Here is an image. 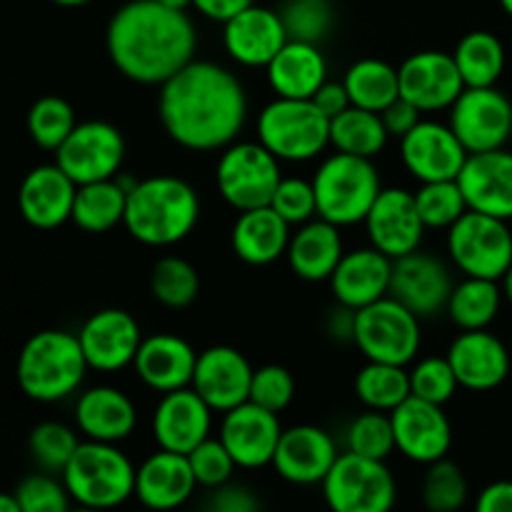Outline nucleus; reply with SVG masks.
Segmentation results:
<instances>
[{
	"label": "nucleus",
	"instance_id": "f03ea898",
	"mask_svg": "<svg viewBox=\"0 0 512 512\" xmlns=\"http://www.w3.org/2000/svg\"><path fill=\"white\" fill-rule=\"evenodd\" d=\"M105 45L125 78L163 85L193 60L198 33L185 10L160 0H130L110 18Z\"/></svg>",
	"mask_w": 512,
	"mask_h": 512
},
{
	"label": "nucleus",
	"instance_id": "5701e85b",
	"mask_svg": "<svg viewBox=\"0 0 512 512\" xmlns=\"http://www.w3.org/2000/svg\"><path fill=\"white\" fill-rule=\"evenodd\" d=\"M210 423L213 408L190 385L163 393L153 413V435L163 450L188 455L205 438H210Z\"/></svg>",
	"mask_w": 512,
	"mask_h": 512
},
{
	"label": "nucleus",
	"instance_id": "c756f323",
	"mask_svg": "<svg viewBox=\"0 0 512 512\" xmlns=\"http://www.w3.org/2000/svg\"><path fill=\"white\" fill-rule=\"evenodd\" d=\"M198 488L188 455L163 450L143 460L135 473V495L145 508L173 510L180 508Z\"/></svg>",
	"mask_w": 512,
	"mask_h": 512
},
{
	"label": "nucleus",
	"instance_id": "a18cd8bd",
	"mask_svg": "<svg viewBox=\"0 0 512 512\" xmlns=\"http://www.w3.org/2000/svg\"><path fill=\"white\" fill-rule=\"evenodd\" d=\"M468 500V480L463 470L450 460L440 458L430 463L423 480V503L428 510L453 512Z\"/></svg>",
	"mask_w": 512,
	"mask_h": 512
},
{
	"label": "nucleus",
	"instance_id": "5fc2aeb1",
	"mask_svg": "<svg viewBox=\"0 0 512 512\" xmlns=\"http://www.w3.org/2000/svg\"><path fill=\"white\" fill-rule=\"evenodd\" d=\"M208 505L218 512H253L260 508V500L248 488H243V485H230L228 480V483L213 488Z\"/></svg>",
	"mask_w": 512,
	"mask_h": 512
},
{
	"label": "nucleus",
	"instance_id": "603ef678",
	"mask_svg": "<svg viewBox=\"0 0 512 512\" xmlns=\"http://www.w3.org/2000/svg\"><path fill=\"white\" fill-rule=\"evenodd\" d=\"M275 210L288 220L290 225H303L318 215V200H315L313 180L283 178L275 188L273 200Z\"/></svg>",
	"mask_w": 512,
	"mask_h": 512
},
{
	"label": "nucleus",
	"instance_id": "dca6fc26",
	"mask_svg": "<svg viewBox=\"0 0 512 512\" xmlns=\"http://www.w3.org/2000/svg\"><path fill=\"white\" fill-rule=\"evenodd\" d=\"M455 283L440 258L413 250L393 260L390 293L418 318H430L448 305Z\"/></svg>",
	"mask_w": 512,
	"mask_h": 512
},
{
	"label": "nucleus",
	"instance_id": "ea45409f",
	"mask_svg": "<svg viewBox=\"0 0 512 512\" xmlns=\"http://www.w3.org/2000/svg\"><path fill=\"white\" fill-rule=\"evenodd\" d=\"M355 393L370 410L390 413L410 398V373L405 365L368 360V365L355 378Z\"/></svg>",
	"mask_w": 512,
	"mask_h": 512
},
{
	"label": "nucleus",
	"instance_id": "b1692460",
	"mask_svg": "<svg viewBox=\"0 0 512 512\" xmlns=\"http://www.w3.org/2000/svg\"><path fill=\"white\" fill-rule=\"evenodd\" d=\"M288 30L278 10L248 5L243 13L223 23V45L230 58L248 68H265L288 43Z\"/></svg>",
	"mask_w": 512,
	"mask_h": 512
},
{
	"label": "nucleus",
	"instance_id": "79ce46f5",
	"mask_svg": "<svg viewBox=\"0 0 512 512\" xmlns=\"http://www.w3.org/2000/svg\"><path fill=\"white\" fill-rule=\"evenodd\" d=\"M415 205H418L425 228L433 230H448L460 215L468 213V203H465L458 180L420 183V190L415 193Z\"/></svg>",
	"mask_w": 512,
	"mask_h": 512
},
{
	"label": "nucleus",
	"instance_id": "052dcab7",
	"mask_svg": "<svg viewBox=\"0 0 512 512\" xmlns=\"http://www.w3.org/2000/svg\"><path fill=\"white\" fill-rule=\"evenodd\" d=\"M355 330V310L348 305H340L330 313L328 318V333L338 340H353Z\"/></svg>",
	"mask_w": 512,
	"mask_h": 512
},
{
	"label": "nucleus",
	"instance_id": "e2e57ef3",
	"mask_svg": "<svg viewBox=\"0 0 512 512\" xmlns=\"http://www.w3.org/2000/svg\"><path fill=\"white\" fill-rule=\"evenodd\" d=\"M500 280H503V298H508V303L512 305V265L505 270V275Z\"/></svg>",
	"mask_w": 512,
	"mask_h": 512
},
{
	"label": "nucleus",
	"instance_id": "c85d7f7f",
	"mask_svg": "<svg viewBox=\"0 0 512 512\" xmlns=\"http://www.w3.org/2000/svg\"><path fill=\"white\" fill-rule=\"evenodd\" d=\"M198 353L188 340L170 333H158L143 338L133 365L138 378L155 393L188 388L193 383Z\"/></svg>",
	"mask_w": 512,
	"mask_h": 512
},
{
	"label": "nucleus",
	"instance_id": "13d9d810",
	"mask_svg": "<svg viewBox=\"0 0 512 512\" xmlns=\"http://www.w3.org/2000/svg\"><path fill=\"white\" fill-rule=\"evenodd\" d=\"M248 5H253V0H193V8L215 23H228L230 18L243 13Z\"/></svg>",
	"mask_w": 512,
	"mask_h": 512
},
{
	"label": "nucleus",
	"instance_id": "c9c22d12",
	"mask_svg": "<svg viewBox=\"0 0 512 512\" xmlns=\"http://www.w3.org/2000/svg\"><path fill=\"white\" fill-rule=\"evenodd\" d=\"M390 133L383 123V115L375 110L350 105L340 115L330 120V145L338 153L360 155L373 160L388 143Z\"/></svg>",
	"mask_w": 512,
	"mask_h": 512
},
{
	"label": "nucleus",
	"instance_id": "3c124183",
	"mask_svg": "<svg viewBox=\"0 0 512 512\" xmlns=\"http://www.w3.org/2000/svg\"><path fill=\"white\" fill-rule=\"evenodd\" d=\"M188 463L190 468H193L195 480H198V485H203V488H218V485L228 483L233 470L238 468L233 455L228 453V448H225L220 438H205L198 448L190 450Z\"/></svg>",
	"mask_w": 512,
	"mask_h": 512
},
{
	"label": "nucleus",
	"instance_id": "473e14b6",
	"mask_svg": "<svg viewBox=\"0 0 512 512\" xmlns=\"http://www.w3.org/2000/svg\"><path fill=\"white\" fill-rule=\"evenodd\" d=\"M285 255H288L290 268L298 278L310 280V283L330 280L340 258H343L340 228L318 215V220H308V223L300 225L298 233L290 235Z\"/></svg>",
	"mask_w": 512,
	"mask_h": 512
},
{
	"label": "nucleus",
	"instance_id": "338daca9",
	"mask_svg": "<svg viewBox=\"0 0 512 512\" xmlns=\"http://www.w3.org/2000/svg\"><path fill=\"white\" fill-rule=\"evenodd\" d=\"M500 5H503L505 13H508L510 18H512V0H500Z\"/></svg>",
	"mask_w": 512,
	"mask_h": 512
},
{
	"label": "nucleus",
	"instance_id": "e433bc0d",
	"mask_svg": "<svg viewBox=\"0 0 512 512\" xmlns=\"http://www.w3.org/2000/svg\"><path fill=\"white\" fill-rule=\"evenodd\" d=\"M500 303H503V288L498 280L465 275L463 283L455 285L450 293L445 310L458 328L483 330L498 318Z\"/></svg>",
	"mask_w": 512,
	"mask_h": 512
},
{
	"label": "nucleus",
	"instance_id": "f257e3e1",
	"mask_svg": "<svg viewBox=\"0 0 512 512\" xmlns=\"http://www.w3.org/2000/svg\"><path fill=\"white\" fill-rule=\"evenodd\" d=\"M160 123L188 150H220L235 143L248 118L245 88L228 68L190 60L160 85Z\"/></svg>",
	"mask_w": 512,
	"mask_h": 512
},
{
	"label": "nucleus",
	"instance_id": "393cba45",
	"mask_svg": "<svg viewBox=\"0 0 512 512\" xmlns=\"http://www.w3.org/2000/svg\"><path fill=\"white\" fill-rule=\"evenodd\" d=\"M338 455L335 440L323 428L295 425L280 435L278 450L273 455V468L288 483L315 485L323 483Z\"/></svg>",
	"mask_w": 512,
	"mask_h": 512
},
{
	"label": "nucleus",
	"instance_id": "a878e982",
	"mask_svg": "<svg viewBox=\"0 0 512 512\" xmlns=\"http://www.w3.org/2000/svg\"><path fill=\"white\" fill-rule=\"evenodd\" d=\"M75 193H78V185L58 163L38 165L20 183V215L33 228L53 230L73 215Z\"/></svg>",
	"mask_w": 512,
	"mask_h": 512
},
{
	"label": "nucleus",
	"instance_id": "0e129e2a",
	"mask_svg": "<svg viewBox=\"0 0 512 512\" xmlns=\"http://www.w3.org/2000/svg\"><path fill=\"white\" fill-rule=\"evenodd\" d=\"M50 3L63 5V8H80V5H88L93 3V0H50Z\"/></svg>",
	"mask_w": 512,
	"mask_h": 512
},
{
	"label": "nucleus",
	"instance_id": "f8f14e48",
	"mask_svg": "<svg viewBox=\"0 0 512 512\" xmlns=\"http://www.w3.org/2000/svg\"><path fill=\"white\" fill-rule=\"evenodd\" d=\"M450 128L468 153L505 148L512 135V103L495 85L465 88L450 105Z\"/></svg>",
	"mask_w": 512,
	"mask_h": 512
},
{
	"label": "nucleus",
	"instance_id": "f3484780",
	"mask_svg": "<svg viewBox=\"0 0 512 512\" xmlns=\"http://www.w3.org/2000/svg\"><path fill=\"white\" fill-rule=\"evenodd\" d=\"M398 80L400 95L420 108V113L450 110V105L465 90L453 53H438V50L410 55L398 68Z\"/></svg>",
	"mask_w": 512,
	"mask_h": 512
},
{
	"label": "nucleus",
	"instance_id": "de8ad7c7",
	"mask_svg": "<svg viewBox=\"0 0 512 512\" xmlns=\"http://www.w3.org/2000/svg\"><path fill=\"white\" fill-rule=\"evenodd\" d=\"M350 453L365 455V458L385 460L395 450V433L390 413L385 415L383 410H373L350 423L348 435H345Z\"/></svg>",
	"mask_w": 512,
	"mask_h": 512
},
{
	"label": "nucleus",
	"instance_id": "2eb2a0df",
	"mask_svg": "<svg viewBox=\"0 0 512 512\" xmlns=\"http://www.w3.org/2000/svg\"><path fill=\"white\" fill-rule=\"evenodd\" d=\"M390 420H393L395 450H400L408 460L430 465L448 455L453 428L448 415L443 413V405L410 395L398 408L390 410Z\"/></svg>",
	"mask_w": 512,
	"mask_h": 512
},
{
	"label": "nucleus",
	"instance_id": "49530a36",
	"mask_svg": "<svg viewBox=\"0 0 512 512\" xmlns=\"http://www.w3.org/2000/svg\"><path fill=\"white\" fill-rule=\"evenodd\" d=\"M80 440L73 428L63 423H40L35 425L28 438L30 455L35 463L48 473H63L73 453L78 450Z\"/></svg>",
	"mask_w": 512,
	"mask_h": 512
},
{
	"label": "nucleus",
	"instance_id": "0eeeda50",
	"mask_svg": "<svg viewBox=\"0 0 512 512\" xmlns=\"http://www.w3.org/2000/svg\"><path fill=\"white\" fill-rule=\"evenodd\" d=\"M258 140L278 160H313L330 145V118L310 98H275L260 113Z\"/></svg>",
	"mask_w": 512,
	"mask_h": 512
},
{
	"label": "nucleus",
	"instance_id": "1a4fd4ad",
	"mask_svg": "<svg viewBox=\"0 0 512 512\" xmlns=\"http://www.w3.org/2000/svg\"><path fill=\"white\" fill-rule=\"evenodd\" d=\"M325 503L335 512H388L398 498V485L385 460L340 453L323 483Z\"/></svg>",
	"mask_w": 512,
	"mask_h": 512
},
{
	"label": "nucleus",
	"instance_id": "09e8293b",
	"mask_svg": "<svg viewBox=\"0 0 512 512\" xmlns=\"http://www.w3.org/2000/svg\"><path fill=\"white\" fill-rule=\"evenodd\" d=\"M458 388L460 383L455 378L448 355L445 358H425L410 370V395L428 400V403H448Z\"/></svg>",
	"mask_w": 512,
	"mask_h": 512
},
{
	"label": "nucleus",
	"instance_id": "4468645a",
	"mask_svg": "<svg viewBox=\"0 0 512 512\" xmlns=\"http://www.w3.org/2000/svg\"><path fill=\"white\" fill-rule=\"evenodd\" d=\"M468 150L460 143L450 123L420 120L408 135L400 138V158L408 173L420 183L455 180L468 160Z\"/></svg>",
	"mask_w": 512,
	"mask_h": 512
},
{
	"label": "nucleus",
	"instance_id": "c03bdc74",
	"mask_svg": "<svg viewBox=\"0 0 512 512\" xmlns=\"http://www.w3.org/2000/svg\"><path fill=\"white\" fill-rule=\"evenodd\" d=\"M290 40L315 43L328 38L335 23V10L330 0H285L278 10Z\"/></svg>",
	"mask_w": 512,
	"mask_h": 512
},
{
	"label": "nucleus",
	"instance_id": "7c9ffc66",
	"mask_svg": "<svg viewBox=\"0 0 512 512\" xmlns=\"http://www.w3.org/2000/svg\"><path fill=\"white\" fill-rule=\"evenodd\" d=\"M75 423L88 440L120 443L128 438L138 423V410L133 400L118 388L98 385L85 390L75 405Z\"/></svg>",
	"mask_w": 512,
	"mask_h": 512
},
{
	"label": "nucleus",
	"instance_id": "412c9836",
	"mask_svg": "<svg viewBox=\"0 0 512 512\" xmlns=\"http://www.w3.org/2000/svg\"><path fill=\"white\" fill-rule=\"evenodd\" d=\"M253 373L248 358L230 345H213L198 355L193 388L218 413L238 408L250 398Z\"/></svg>",
	"mask_w": 512,
	"mask_h": 512
},
{
	"label": "nucleus",
	"instance_id": "680f3d73",
	"mask_svg": "<svg viewBox=\"0 0 512 512\" xmlns=\"http://www.w3.org/2000/svg\"><path fill=\"white\" fill-rule=\"evenodd\" d=\"M0 512H23L15 493H0Z\"/></svg>",
	"mask_w": 512,
	"mask_h": 512
},
{
	"label": "nucleus",
	"instance_id": "20e7f679",
	"mask_svg": "<svg viewBox=\"0 0 512 512\" xmlns=\"http://www.w3.org/2000/svg\"><path fill=\"white\" fill-rule=\"evenodd\" d=\"M88 368L78 335L43 330L20 350L18 385L38 403H58L83 385Z\"/></svg>",
	"mask_w": 512,
	"mask_h": 512
},
{
	"label": "nucleus",
	"instance_id": "8fccbe9b",
	"mask_svg": "<svg viewBox=\"0 0 512 512\" xmlns=\"http://www.w3.org/2000/svg\"><path fill=\"white\" fill-rule=\"evenodd\" d=\"M295 398V380L290 370L283 365H265L253 373V383H250V398L255 405L273 413H283Z\"/></svg>",
	"mask_w": 512,
	"mask_h": 512
},
{
	"label": "nucleus",
	"instance_id": "6ab92c4d",
	"mask_svg": "<svg viewBox=\"0 0 512 512\" xmlns=\"http://www.w3.org/2000/svg\"><path fill=\"white\" fill-rule=\"evenodd\" d=\"M78 340L90 368L100 373H115L133 363L143 343V333L138 320L130 313L120 308H105L85 320Z\"/></svg>",
	"mask_w": 512,
	"mask_h": 512
},
{
	"label": "nucleus",
	"instance_id": "a211bd4d",
	"mask_svg": "<svg viewBox=\"0 0 512 512\" xmlns=\"http://www.w3.org/2000/svg\"><path fill=\"white\" fill-rule=\"evenodd\" d=\"M363 223L370 245L393 260L418 250L423 233L428 230L415 205V193L403 188L380 190Z\"/></svg>",
	"mask_w": 512,
	"mask_h": 512
},
{
	"label": "nucleus",
	"instance_id": "7ed1b4c3",
	"mask_svg": "<svg viewBox=\"0 0 512 512\" xmlns=\"http://www.w3.org/2000/svg\"><path fill=\"white\" fill-rule=\"evenodd\" d=\"M198 218V193L173 175H153L128 190L123 225L138 243L168 248L188 238Z\"/></svg>",
	"mask_w": 512,
	"mask_h": 512
},
{
	"label": "nucleus",
	"instance_id": "6e6552de",
	"mask_svg": "<svg viewBox=\"0 0 512 512\" xmlns=\"http://www.w3.org/2000/svg\"><path fill=\"white\" fill-rule=\"evenodd\" d=\"M353 343L375 363L408 365L420 350V318L393 295H385L355 310Z\"/></svg>",
	"mask_w": 512,
	"mask_h": 512
},
{
	"label": "nucleus",
	"instance_id": "4c0bfd02",
	"mask_svg": "<svg viewBox=\"0 0 512 512\" xmlns=\"http://www.w3.org/2000/svg\"><path fill=\"white\" fill-rule=\"evenodd\" d=\"M343 83L350 103L375 113H383L395 98H400L398 70L378 58H363L350 65Z\"/></svg>",
	"mask_w": 512,
	"mask_h": 512
},
{
	"label": "nucleus",
	"instance_id": "37998d69",
	"mask_svg": "<svg viewBox=\"0 0 512 512\" xmlns=\"http://www.w3.org/2000/svg\"><path fill=\"white\" fill-rule=\"evenodd\" d=\"M75 110L68 100L58 95H45L35 100L28 113V133L40 148L58 150L63 140L73 133L75 128Z\"/></svg>",
	"mask_w": 512,
	"mask_h": 512
},
{
	"label": "nucleus",
	"instance_id": "2f4dec72",
	"mask_svg": "<svg viewBox=\"0 0 512 512\" xmlns=\"http://www.w3.org/2000/svg\"><path fill=\"white\" fill-rule=\"evenodd\" d=\"M268 83L278 98H313L328 80V63L315 43L288 40L265 65Z\"/></svg>",
	"mask_w": 512,
	"mask_h": 512
},
{
	"label": "nucleus",
	"instance_id": "4d7b16f0",
	"mask_svg": "<svg viewBox=\"0 0 512 512\" xmlns=\"http://www.w3.org/2000/svg\"><path fill=\"white\" fill-rule=\"evenodd\" d=\"M310 100H313V103L320 108V113L328 115L330 120L353 105L350 103L348 90H345V83H330V80H325V83L318 88V93H315Z\"/></svg>",
	"mask_w": 512,
	"mask_h": 512
},
{
	"label": "nucleus",
	"instance_id": "ddd939ff",
	"mask_svg": "<svg viewBox=\"0 0 512 512\" xmlns=\"http://www.w3.org/2000/svg\"><path fill=\"white\" fill-rule=\"evenodd\" d=\"M125 158V140L115 125L105 120L78 123L73 133L55 150V163L75 180V185L108 180L120 173Z\"/></svg>",
	"mask_w": 512,
	"mask_h": 512
},
{
	"label": "nucleus",
	"instance_id": "f704fd0d",
	"mask_svg": "<svg viewBox=\"0 0 512 512\" xmlns=\"http://www.w3.org/2000/svg\"><path fill=\"white\" fill-rule=\"evenodd\" d=\"M125 200L128 190L118 183V178L78 185L70 220L85 233H108L123 223Z\"/></svg>",
	"mask_w": 512,
	"mask_h": 512
},
{
	"label": "nucleus",
	"instance_id": "bb28decb",
	"mask_svg": "<svg viewBox=\"0 0 512 512\" xmlns=\"http://www.w3.org/2000/svg\"><path fill=\"white\" fill-rule=\"evenodd\" d=\"M448 360L455 370L460 388L493 390L505 383L510 373V353L503 340L488 330H463L450 343Z\"/></svg>",
	"mask_w": 512,
	"mask_h": 512
},
{
	"label": "nucleus",
	"instance_id": "58836bf2",
	"mask_svg": "<svg viewBox=\"0 0 512 512\" xmlns=\"http://www.w3.org/2000/svg\"><path fill=\"white\" fill-rule=\"evenodd\" d=\"M455 65L463 75L465 88H488L500 80L505 70V48L498 35L488 30H473L458 43L453 53Z\"/></svg>",
	"mask_w": 512,
	"mask_h": 512
},
{
	"label": "nucleus",
	"instance_id": "a19ab883",
	"mask_svg": "<svg viewBox=\"0 0 512 512\" xmlns=\"http://www.w3.org/2000/svg\"><path fill=\"white\" fill-rule=\"evenodd\" d=\"M150 293L165 308H188L200 293L198 270L178 255L160 258L150 273Z\"/></svg>",
	"mask_w": 512,
	"mask_h": 512
},
{
	"label": "nucleus",
	"instance_id": "4be33fe9",
	"mask_svg": "<svg viewBox=\"0 0 512 512\" xmlns=\"http://www.w3.org/2000/svg\"><path fill=\"white\" fill-rule=\"evenodd\" d=\"M468 210L512 218V153L505 148L470 153L458 178Z\"/></svg>",
	"mask_w": 512,
	"mask_h": 512
},
{
	"label": "nucleus",
	"instance_id": "423d86ee",
	"mask_svg": "<svg viewBox=\"0 0 512 512\" xmlns=\"http://www.w3.org/2000/svg\"><path fill=\"white\" fill-rule=\"evenodd\" d=\"M318 215L338 228L363 223L380 195V175L373 160L335 153L320 163L313 178Z\"/></svg>",
	"mask_w": 512,
	"mask_h": 512
},
{
	"label": "nucleus",
	"instance_id": "72a5a7b5",
	"mask_svg": "<svg viewBox=\"0 0 512 512\" xmlns=\"http://www.w3.org/2000/svg\"><path fill=\"white\" fill-rule=\"evenodd\" d=\"M233 250L243 263L270 265L285 255L290 243V223L273 208L243 210L233 225Z\"/></svg>",
	"mask_w": 512,
	"mask_h": 512
},
{
	"label": "nucleus",
	"instance_id": "69168bd1",
	"mask_svg": "<svg viewBox=\"0 0 512 512\" xmlns=\"http://www.w3.org/2000/svg\"><path fill=\"white\" fill-rule=\"evenodd\" d=\"M163 5H168V8H175V10H185L193 5V0H160Z\"/></svg>",
	"mask_w": 512,
	"mask_h": 512
},
{
	"label": "nucleus",
	"instance_id": "cd10ccee",
	"mask_svg": "<svg viewBox=\"0 0 512 512\" xmlns=\"http://www.w3.org/2000/svg\"><path fill=\"white\" fill-rule=\"evenodd\" d=\"M390 275L393 258L370 245L343 253L338 268L330 275V288L338 305L360 310L390 293Z\"/></svg>",
	"mask_w": 512,
	"mask_h": 512
},
{
	"label": "nucleus",
	"instance_id": "9d476101",
	"mask_svg": "<svg viewBox=\"0 0 512 512\" xmlns=\"http://www.w3.org/2000/svg\"><path fill=\"white\" fill-rule=\"evenodd\" d=\"M448 253L470 278L500 280L512 265L508 220L468 210L448 228Z\"/></svg>",
	"mask_w": 512,
	"mask_h": 512
},
{
	"label": "nucleus",
	"instance_id": "bf43d9fd",
	"mask_svg": "<svg viewBox=\"0 0 512 512\" xmlns=\"http://www.w3.org/2000/svg\"><path fill=\"white\" fill-rule=\"evenodd\" d=\"M480 512H512V480L488 485L478 498Z\"/></svg>",
	"mask_w": 512,
	"mask_h": 512
},
{
	"label": "nucleus",
	"instance_id": "aec40b11",
	"mask_svg": "<svg viewBox=\"0 0 512 512\" xmlns=\"http://www.w3.org/2000/svg\"><path fill=\"white\" fill-rule=\"evenodd\" d=\"M280 435L283 428L278 413L260 408L253 400H245L238 408L228 410L220 423V440L238 468H263L273 463Z\"/></svg>",
	"mask_w": 512,
	"mask_h": 512
},
{
	"label": "nucleus",
	"instance_id": "864d4df0",
	"mask_svg": "<svg viewBox=\"0 0 512 512\" xmlns=\"http://www.w3.org/2000/svg\"><path fill=\"white\" fill-rule=\"evenodd\" d=\"M20 510L23 512H65L70 505V495L65 483H58L50 475H30L15 490Z\"/></svg>",
	"mask_w": 512,
	"mask_h": 512
},
{
	"label": "nucleus",
	"instance_id": "39448f33",
	"mask_svg": "<svg viewBox=\"0 0 512 512\" xmlns=\"http://www.w3.org/2000/svg\"><path fill=\"white\" fill-rule=\"evenodd\" d=\"M135 473L138 470L130 458L115 448V443L85 440L60 475L70 500L85 508L105 510L123 505L130 495H135Z\"/></svg>",
	"mask_w": 512,
	"mask_h": 512
},
{
	"label": "nucleus",
	"instance_id": "6e6d98bb",
	"mask_svg": "<svg viewBox=\"0 0 512 512\" xmlns=\"http://www.w3.org/2000/svg\"><path fill=\"white\" fill-rule=\"evenodd\" d=\"M383 123L385 128H388L390 135H395V138H403V135H408L410 130L415 128V125L420 123V108H415L410 100H405L403 95L400 98H395L393 103L388 105V108L383 110Z\"/></svg>",
	"mask_w": 512,
	"mask_h": 512
},
{
	"label": "nucleus",
	"instance_id": "9b49d317",
	"mask_svg": "<svg viewBox=\"0 0 512 512\" xmlns=\"http://www.w3.org/2000/svg\"><path fill=\"white\" fill-rule=\"evenodd\" d=\"M283 180L280 160L263 143H230L215 168V183L225 203L235 210L270 205L275 188Z\"/></svg>",
	"mask_w": 512,
	"mask_h": 512
}]
</instances>
